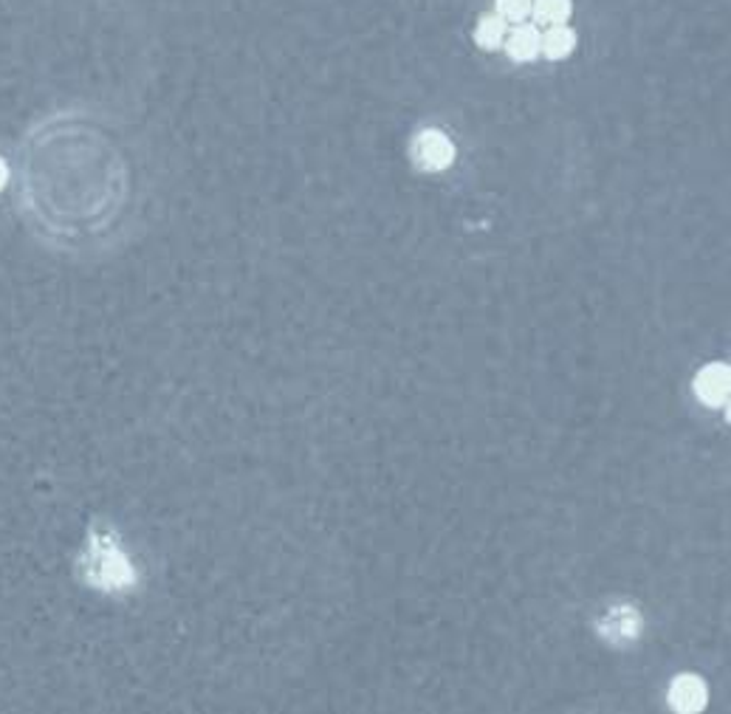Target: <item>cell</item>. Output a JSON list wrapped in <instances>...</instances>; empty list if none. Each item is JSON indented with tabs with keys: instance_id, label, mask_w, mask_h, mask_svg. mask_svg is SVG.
Listing matches in <instances>:
<instances>
[{
	"instance_id": "obj_1",
	"label": "cell",
	"mask_w": 731,
	"mask_h": 714,
	"mask_svg": "<svg viewBox=\"0 0 731 714\" xmlns=\"http://www.w3.org/2000/svg\"><path fill=\"white\" fill-rule=\"evenodd\" d=\"M83 127L65 119L40 125L21 150V201L28 221L49 241L71 243L102 232L124 198V167L102 136L90 131L80 161Z\"/></svg>"
},
{
	"instance_id": "obj_2",
	"label": "cell",
	"mask_w": 731,
	"mask_h": 714,
	"mask_svg": "<svg viewBox=\"0 0 731 714\" xmlns=\"http://www.w3.org/2000/svg\"><path fill=\"white\" fill-rule=\"evenodd\" d=\"M76 574L88 588L102 593H124L136 584L131 556L124 554L119 537L108 526H94L88 531V542L76 559Z\"/></svg>"
},
{
	"instance_id": "obj_3",
	"label": "cell",
	"mask_w": 731,
	"mask_h": 714,
	"mask_svg": "<svg viewBox=\"0 0 731 714\" xmlns=\"http://www.w3.org/2000/svg\"><path fill=\"white\" fill-rule=\"evenodd\" d=\"M594 627L596 636L605 644L616 647V650H628V647H633L642 638L644 616L638 611V604L628 602V599H619V602H610L605 611L596 613Z\"/></svg>"
},
{
	"instance_id": "obj_4",
	"label": "cell",
	"mask_w": 731,
	"mask_h": 714,
	"mask_svg": "<svg viewBox=\"0 0 731 714\" xmlns=\"http://www.w3.org/2000/svg\"><path fill=\"white\" fill-rule=\"evenodd\" d=\"M413 161L418 170H427V173H441L447 170L452 161H455V145L449 139L447 133L441 131H422L413 141Z\"/></svg>"
},
{
	"instance_id": "obj_5",
	"label": "cell",
	"mask_w": 731,
	"mask_h": 714,
	"mask_svg": "<svg viewBox=\"0 0 731 714\" xmlns=\"http://www.w3.org/2000/svg\"><path fill=\"white\" fill-rule=\"evenodd\" d=\"M697 398L709 407H726L729 404V368L726 365H709L695 376Z\"/></svg>"
},
{
	"instance_id": "obj_6",
	"label": "cell",
	"mask_w": 731,
	"mask_h": 714,
	"mask_svg": "<svg viewBox=\"0 0 731 714\" xmlns=\"http://www.w3.org/2000/svg\"><path fill=\"white\" fill-rule=\"evenodd\" d=\"M539 46H543V35H539L537 26H514L511 32H505L503 49L505 54L514 60V63H532L539 57Z\"/></svg>"
},
{
	"instance_id": "obj_7",
	"label": "cell",
	"mask_w": 731,
	"mask_h": 714,
	"mask_svg": "<svg viewBox=\"0 0 731 714\" xmlns=\"http://www.w3.org/2000/svg\"><path fill=\"white\" fill-rule=\"evenodd\" d=\"M670 706L675 712H700L706 706V687L704 680L695 675H678L670 687Z\"/></svg>"
},
{
	"instance_id": "obj_8",
	"label": "cell",
	"mask_w": 731,
	"mask_h": 714,
	"mask_svg": "<svg viewBox=\"0 0 731 714\" xmlns=\"http://www.w3.org/2000/svg\"><path fill=\"white\" fill-rule=\"evenodd\" d=\"M573 49H576V32L562 23V26H548L539 54H546L548 60H565L573 54Z\"/></svg>"
},
{
	"instance_id": "obj_9",
	"label": "cell",
	"mask_w": 731,
	"mask_h": 714,
	"mask_svg": "<svg viewBox=\"0 0 731 714\" xmlns=\"http://www.w3.org/2000/svg\"><path fill=\"white\" fill-rule=\"evenodd\" d=\"M505 32H509V23H505L503 17H497L495 12L484 14V17L477 21L475 42L484 51H495V49H500V46H503Z\"/></svg>"
},
{
	"instance_id": "obj_10",
	"label": "cell",
	"mask_w": 731,
	"mask_h": 714,
	"mask_svg": "<svg viewBox=\"0 0 731 714\" xmlns=\"http://www.w3.org/2000/svg\"><path fill=\"white\" fill-rule=\"evenodd\" d=\"M532 17L543 26H562L571 17V0H532Z\"/></svg>"
},
{
	"instance_id": "obj_11",
	"label": "cell",
	"mask_w": 731,
	"mask_h": 714,
	"mask_svg": "<svg viewBox=\"0 0 731 714\" xmlns=\"http://www.w3.org/2000/svg\"><path fill=\"white\" fill-rule=\"evenodd\" d=\"M495 14L511 26H520L532 17V0H495Z\"/></svg>"
},
{
	"instance_id": "obj_12",
	"label": "cell",
	"mask_w": 731,
	"mask_h": 714,
	"mask_svg": "<svg viewBox=\"0 0 731 714\" xmlns=\"http://www.w3.org/2000/svg\"><path fill=\"white\" fill-rule=\"evenodd\" d=\"M7 181H9V167H7V161L0 159V189L7 187Z\"/></svg>"
}]
</instances>
